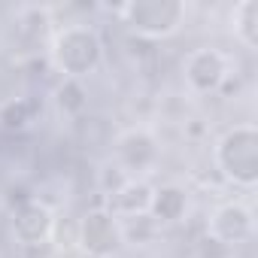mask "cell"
Instances as JSON below:
<instances>
[{
    "instance_id": "obj_1",
    "label": "cell",
    "mask_w": 258,
    "mask_h": 258,
    "mask_svg": "<svg viewBox=\"0 0 258 258\" xmlns=\"http://www.w3.org/2000/svg\"><path fill=\"white\" fill-rule=\"evenodd\" d=\"M216 164L234 185L252 188L258 179V131L255 124H237L216 143Z\"/></svg>"
},
{
    "instance_id": "obj_2",
    "label": "cell",
    "mask_w": 258,
    "mask_h": 258,
    "mask_svg": "<svg viewBox=\"0 0 258 258\" xmlns=\"http://www.w3.org/2000/svg\"><path fill=\"white\" fill-rule=\"evenodd\" d=\"M103 58V43L88 25H70L52 40V61L67 79H82L97 70Z\"/></svg>"
},
{
    "instance_id": "obj_3",
    "label": "cell",
    "mask_w": 258,
    "mask_h": 258,
    "mask_svg": "<svg viewBox=\"0 0 258 258\" xmlns=\"http://www.w3.org/2000/svg\"><path fill=\"white\" fill-rule=\"evenodd\" d=\"M115 13L127 22V28L134 34L149 40H164L176 34L185 19V7L176 4V0H134V4L118 7Z\"/></svg>"
},
{
    "instance_id": "obj_4",
    "label": "cell",
    "mask_w": 258,
    "mask_h": 258,
    "mask_svg": "<svg viewBox=\"0 0 258 258\" xmlns=\"http://www.w3.org/2000/svg\"><path fill=\"white\" fill-rule=\"evenodd\" d=\"M121 222L109 210H91L85 213L79 225V246L91 258H109L121 246Z\"/></svg>"
},
{
    "instance_id": "obj_5",
    "label": "cell",
    "mask_w": 258,
    "mask_h": 258,
    "mask_svg": "<svg viewBox=\"0 0 258 258\" xmlns=\"http://www.w3.org/2000/svg\"><path fill=\"white\" fill-rule=\"evenodd\" d=\"M182 70H185V85L195 94H213L228 79L231 64H228V58L219 49H195L185 58Z\"/></svg>"
},
{
    "instance_id": "obj_6",
    "label": "cell",
    "mask_w": 258,
    "mask_h": 258,
    "mask_svg": "<svg viewBox=\"0 0 258 258\" xmlns=\"http://www.w3.org/2000/svg\"><path fill=\"white\" fill-rule=\"evenodd\" d=\"M207 234L225 246H237V243H246L252 234H255V219H252V210L243 207V204H222L213 210L210 216V225H207Z\"/></svg>"
},
{
    "instance_id": "obj_7",
    "label": "cell",
    "mask_w": 258,
    "mask_h": 258,
    "mask_svg": "<svg viewBox=\"0 0 258 258\" xmlns=\"http://www.w3.org/2000/svg\"><path fill=\"white\" fill-rule=\"evenodd\" d=\"M158 161V143L149 131H124L115 140V164L134 179V173H146Z\"/></svg>"
},
{
    "instance_id": "obj_8",
    "label": "cell",
    "mask_w": 258,
    "mask_h": 258,
    "mask_svg": "<svg viewBox=\"0 0 258 258\" xmlns=\"http://www.w3.org/2000/svg\"><path fill=\"white\" fill-rule=\"evenodd\" d=\"M55 231V216L46 204L40 201H28L19 207L16 219H13V234L19 243L25 246H40L43 240H49V234Z\"/></svg>"
},
{
    "instance_id": "obj_9",
    "label": "cell",
    "mask_w": 258,
    "mask_h": 258,
    "mask_svg": "<svg viewBox=\"0 0 258 258\" xmlns=\"http://www.w3.org/2000/svg\"><path fill=\"white\" fill-rule=\"evenodd\" d=\"M152 195L155 188L146 179H127L112 198H109V213L115 219H137V216H149L152 207Z\"/></svg>"
},
{
    "instance_id": "obj_10",
    "label": "cell",
    "mask_w": 258,
    "mask_h": 258,
    "mask_svg": "<svg viewBox=\"0 0 258 258\" xmlns=\"http://www.w3.org/2000/svg\"><path fill=\"white\" fill-rule=\"evenodd\" d=\"M188 210V195L179 185H161L152 195V207H149V219L152 222H179Z\"/></svg>"
},
{
    "instance_id": "obj_11",
    "label": "cell",
    "mask_w": 258,
    "mask_h": 258,
    "mask_svg": "<svg viewBox=\"0 0 258 258\" xmlns=\"http://www.w3.org/2000/svg\"><path fill=\"white\" fill-rule=\"evenodd\" d=\"M234 22V37L246 49H258V0H243L231 13Z\"/></svg>"
},
{
    "instance_id": "obj_12",
    "label": "cell",
    "mask_w": 258,
    "mask_h": 258,
    "mask_svg": "<svg viewBox=\"0 0 258 258\" xmlns=\"http://www.w3.org/2000/svg\"><path fill=\"white\" fill-rule=\"evenodd\" d=\"M58 106L67 112H79L85 106V91L76 79H64V85L58 88Z\"/></svg>"
},
{
    "instance_id": "obj_13",
    "label": "cell",
    "mask_w": 258,
    "mask_h": 258,
    "mask_svg": "<svg viewBox=\"0 0 258 258\" xmlns=\"http://www.w3.org/2000/svg\"><path fill=\"white\" fill-rule=\"evenodd\" d=\"M0 121H4L7 127H22L31 121V103L28 100H10L4 109H0Z\"/></svg>"
},
{
    "instance_id": "obj_14",
    "label": "cell",
    "mask_w": 258,
    "mask_h": 258,
    "mask_svg": "<svg viewBox=\"0 0 258 258\" xmlns=\"http://www.w3.org/2000/svg\"><path fill=\"white\" fill-rule=\"evenodd\" d=\"M231 246H225V243H219V240H213L210 234L201 240V246H198V255L201 258H231Z\"/></svg>"
}]
</instances>
